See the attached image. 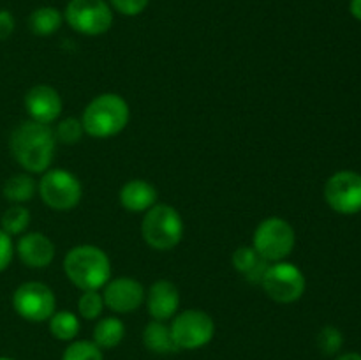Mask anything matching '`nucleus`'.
<instances>
[{
	"label": "nucleus",
	"mask_w": 361,
	"mask_h": 360,
	"mask_svg": "<svg viewBox=\"0 0 361 360\" xmlns=\"http://www.w3.org/2000/svg\"><path fill=\"white\" fill-rule=\"evenodd\" d=\"M335 360H361V353H356V352L342 353V355H338Z\"/></svg>",
	"instance_id": "obj_32"
},
{
	"label": "nucleus",
	"mask_w": 361,
	"mask_h": 360,
	"mask_svg": "<svg viewBox=\"0 0 361 360\" xmlns=\"http://www.w3.org/2000/svg\"><path fill=\"white\" fill-rule=\"evenodd\" d=\"M169 330L178 349H200L214 339L215 323L204 311L187 309L173 316Z\"/></svg>",
	"instance_id": "obj_9"
},
{
	"label": "nucleus",
	"mask_w": 361,
	"mask_h": 360,
	"mask_svg": "<svg viewBox=\"0 0 361 360\" xmlns=\"http://www.w3.org/2000/svg\"><path fill=\"white\" fill-rule=\"evenodd\" d=\"M62 360H104V356H102V349L94 341L74 339L63 349Z\"/></svg>",
	"instance_id": "obj_24"
},
{
	"label": "nucleus",
	"mask_w": 361,
	"mask_h": 360,
	"mask_svg": "<svg viewBox=\"0 0 361 360\" xmlns=\"http://www.w3.org/2000/svg\"><path fill=\"white\" fill-rule=\"evenodd\" d=\"M14 28H16V21L11 11L0 9V41H6L13 35Z\"/></svg>",
	"instance_id": "obj_30"
},
{
	"label": "nucleus",
	"mask_w": 361,
	"mask_h": 360,
	"mask_svg": "<svg viewBox=\"0 0 361 360\" xmlns=\"http://www.w3.org/2000/svg\"><path fill=\"white\" fill-rule=\"evenodd\" d=\"M130 119L126 99L115 92H106L92 99L85 108L81 124L85 134L97 140H106L122 133Z\"/></svg>",
	"instance_id": "obj_3"
},
{
	"label": "nucleus",
	"mask_w": 361,
	"mask_h": 360,
	"mask_svg": "<svg viewBox=\"0 0 361 360\" xmlns=\"http://www.w3.org/2000/svg\"><path fill=\"white\" fill-rule=\"evenodd\" d=\"M56 140L51 127L27 120L14 127L9 138V148L14 161L27 173H44L55 157Z\"/></svg>",
	"instance_id": "obj_1"
},
{
	"label": "nucleus",
	"mask_w": 361,
	"mask_h": 360,
	"mask_svg": "<svg viewBox=\"0 0 361 360\" xmlns=\"http://www.w3.org/2000/svg\"><path fill=\"white\" fill-rule=\"evenodd\" d=\"M53 134H55V140L62 145L78 143L85 134L81 119H76V116H67V119H62L59 124H56Z\"/></svg>",
	"instance_id": "obj_25"
},
{
	"label": "nucleus",
	"mask_w": 361,
	"mask_h": 360,
	"mask_svg": "<svg viewBox=\"0 0 361 360\" xmlns=\"http://www.w3.org/2000/svg\"><path fill=\"white\" fill-rule=\"evenodd\" d=\"M349 13L355 20L361 21V0H351L349 2Z\"/></svg>",
	"instance_id": "obj_31"
},
{
	"label": "nucleus",
	"mask_w": 361,
	"mask_h": 360,
	"mask_svg": "<svg viewBox=\"0 0 361 360\" xmlns=\"http://www.w3.org/2000/svg\"><path fill=\"white\" fill-rule=\"evenodd\" d=\"M62 23L63 14L51 6L37 7L28 16V28H30L32 34L39 35V37H48V35L59 32Z\"/></svg>",
	"instance_id": "obj_20"
},
{
	"label": "nucleus",
	"mask_w": 361,
	"mask_h": 360,
	"mask_svg": "<svg viewBox=\"0 0 361 360\" xmlns=\"http://www.w3.org/2000/svg\"><path fill=\"white\" fill-rule=\"evenodd\" d=\"M37 189L44 205L59 212L73 210L83 196V187L78 176L59 168L42 173Z\"/></svg>",
	"instance_id": "obj_7"
},
{
	"label": "nucleus",
	"mask_w": 361,
	"mask_h": 360,
	"mask_svg": "<svg viewBox=\"0 0 361 360\" xmlns=\"http://www.w3.org/2000/svg\"><path fill=\"white\" fill-rule=\"evenodd\" d=\"M145 288L133 277H116L106 282L102 289L104 306L116 314H129L145 302Z\"/></svg>",
	"instance_id": "obj_12"
},
{
	"label": "nucleus",
	"mask_w": 361,
	"mask_h": 360,
	"mask_svg": "<svg viewBox=\"0 0 361 360\" xmlns=\"http://www.w3.org/2000/svg\"><path fill=\"white\" fill-rule=\"evenodd\" d=\"M92 341L101 349L116 348L126 337V325L116 316H106L95 323Z\"/></svg>",
	"instance_id": "obj_19"
},
{
	"label": "nucleus",
	"mask_w": 361,
	"mask_h": 360,
	"mask_svg": "<svg viewBox=\"0 0 361 360\" xmlns=\"http://www.w3.org/2000/svg\"><path fill=\"white\" fill-rule=\"evenodd\" d=\"M148 2L150 0H109V6L123 16H137L147 9Z\"/></svg>",
	"instance_id": "obj_28"
},
{
	"label": "nucleus",
	"mask_w": 361,
	"mask_h": 360,
	"mask_svg": "<svg viewBox=\"0 0 361 360\" xmlns=\"http://www.w3.org/2000/svg\"><path fill=\"white\" fill-rule=\"evenodd\" d=\"M104 299L99 289H90V292H83L78 299V313L81 318L92 321L101 318L102 311H104Z\"/></svg>",
	"instance_id": "obj_26"
},
{
	"label": "nucleus",
	"mask_w": 361,
	"mask_h": 360,
	"mask_svg": "<svg viewBox=\"0 0 361 360\" xmlns=\"http://www.w3.org/2000/svg\"><path fill=\"white\" fill-rule=\"evenodd\" d=\"M63 21L78 34L95 37L111 28L113 9L106 0H69L63 11Z\"/></svg>",
	"instance_id": "obj_6"
},
{
	"label": "nucleus",
	"mask_w": 361,
	"mask_h": 360,
	"mask_svg": "<svg viewBox=\"0 0 361 360\" xmlns=\"http://www.w3.org/2000/svg\"><path fill=\"white\" fill-rule=\"evenodd\" d=\"M148 314L157 321H168L178 313L180 292L168 279H159L145 293Z\"/></svg>",
	"instance_id": "obj_14"
},
{
	"label": "nucleus",
	"mask_w": 361,
	"mask_h": 360,
	"mask_svg": "<svg viewBox=\"0 0 361 360\" xmlns=\"http://www.w3.org/2000/svg\"><path fill=\"white\" fill-rule=\"evenodd\" d=\"M13 258H14L13 236H9L2 228H0V272H4L7 267H9Z\"/></svg>",
	"instance_id": "obj_29"
},
{
	"label": "nucleus",
	"mask_w": 361,
	"mask_h": 360,
	"mask_svg": "<svg viewBox=\"0 0 361 360\" xmlns=\"http://www.w3.org/2000/svg\"><path fill=\"white\" fill-rule=\"evenodd\" d=\"M118 201L127 212L145 214L148 208L157 203V189L143 179H133L122 186L118 193Z\"/></svg>",
	"instance_id": "obj_16"
},
{
	"label": "nucleus",
	"mask_w": 361,
	"mask_h": 360,
	"mask_svg": "<svg viewBox=\"0 0 361 360\" xmlns=\"http://www.w3.org/2000/svg\"><path fill=\"white\" fill-rule=\"evenodd\" d=\"M0 360H14V359H9V356H0Z\"/></svg>",
	"instance_id": "obj_33"
},
{
	"label": "nucleus",
	"mask_w": 361,
	"mask_h": 360,
	"mask_svg": "<svg viewBox=\"0 0 361 360\" xmlns=\"http://www.w3.org/2000/svg\"><path fill=\"white\" fill-rule=\"evenodd\" d=\"M295 244V228L282 217L263 219L252 236V247L268 263L284 261L293 253Z\"/></svg>",
	"instance_id": "obj_5"
},
{
	"label": "nucleus",
	"mask_w": 361,
	"mask_h": 360,
	"mask_svg": "<svg viewBox=\"0 0 361 360\" xmlns=\"http://www.w3.org/2000/svg\"><path fill=\"white\" fill-rule=\"evenodd\" d=\"M324 200L328 207L342 215L361 212V175L351 169L334 173L324 184Z\"/></svg>",
	"instance_id": "obj_11"
},
{
	"label": "nucleus",
	"mask_w": 361,
	"mask_h": 360,
	"mask_svg": "<svg viewBox=\"0 0 361 360\" xmlns=\"http://www.w3.org/2000/svg\"><path fill=\"white\" fill-rule=\"evenodd\" d=\"M342 344H344V335L334 325H326L321 328L319 335H317V346H319L321 353L328 356H334L341 352Z\"/></svg>",
	"instance_id": "obj_27"
},
{
	"label": "nucleus",
	"mask_w": 361,
	"mask_h": 360,
	"mask_svg": "<svg viewBox=\"0 0 361 360\" xmlns=\"http://www.w3.org/2000/svg\"><path fill=\"white\" fill-rule=\"evenodd\" d=\"M261 286L275 302L293 304L302 299L305 293L307 279L295 263L284 260L268 265Z\"/></svg>",
	"instance_id": "obj_8"
},
{
	"label": "nucleus",
	"mask_w": 361,
	"mask_h": 360,
	"mask_svg": "<svg viewBox=\"0 0 361 360\" xmlns=\"http://www.w3.org/2000/svg\"><path fill=\"white\" fill-rule=\"evenodd\" d=\"M63 272L81 292L101 289L111 279V261L101 247L83 244L66 254Z\"/></svg>",
	"instance_id": "obj_2"
},
{
	"label": "nucleus",
	"mask_w": 361,
	"mask_h": 360,
	"mask_svg": "<svg viewBox=\"0 0 361 360\" xmlns=\"http://www.w3.org/2000/svg\"><path fill=\"white\" fill-rule=\"evenodd\" d=\"M141 235L155 251L175 249L183 236V219L173 205L155 203L141 221Z\"/></svg>",
	"instance_id": "obj_4"
},
{
	"label": "nucleus",
	"mask_w": 361,
	"mask_h": 360,
	"mask_svg": "<svg viewBox=\"0 0 361 360\" xmlns=\"http://www.w3.org/2000/svg\"><path fill=\"white\" fill-rule=\"evenodd\" d=\"M233 267L243 275V279L252 284H261L264 272L268 268V261L254 249L252 246H242L233 253Z\"/></svg>",
	"instance_id": "obj_17"
},
{
	"label": "nucleus",
	"mask_w": 361,
	"mask_h": 360,
	"mask_svg": "<svg viewBox=\"0 0 361 360\" xmlns=\"http://www.w3.org/2000/svg\"><path fill=\"white\" fill-rule=\"evenodd\" d=\"M49 332L59 341L71 342L80 334V318L71 311H55L48 320Z\"/></svg>",
	"instance_id": "obj_22"
},
{
	"label": "nucleus",
	"mask_w": 361,
	"mask_h": 360,
	"mask_svg": "<svg viewBox=\"0 0 361 360\" xmlns=\"http://www.w3.org/2000/svg\"><path fill=\"white\" fill-rule=\"evenodd\" d=\"M13 307L18 316L30 323L48 321L56 309L55 293L44 282H23L14 289Z\"/></svg>",
	"instance_id": "obj_10"
},
{
	"label": "nucleus",
	"mask_w": 361,
	"mask_h": 360,
	"mask_svg": "<svg viewBox=\"0 0 361 360\" xmlns=\"http://www.w3.org/2000/svg\"><path fill=\"white\" fill-rule=\"evenodd\" d=\"M14 253L30 268H46L55 258V244L41 232L23 233L18 240Z\"/></svg>",
	"instance_id": "obj_15"
},
{
	"label": "nucleus",
	"mask_w": 361,
	"mask_h": 360,
	"mask_svg": "<svg viewBox=\"0 0 361 360\" xmlns=\"http://www.w3.org/2000/svg\"><path fill=\"white\" fill-rule=\"evenodd\" d=\"M25 109L30 120L49 126L62 113V97L49 85H35L25 95Z\"/></svg>",
	"instance_id": "obj_13"
},
{
	"label": "nucleus",
	"mask_w": 361,
	"mask_h": 360,
	"mask_svg": "<svg viewBox=\"0 0 361 360\" xmlns=\"http://www.w3.org/2000/svg\"><path fill=\"white\" fill-rule=\"evenodd\" d=\"M37 184L30 173H16L9 176L2 187L4 198L13 205H23L35 196Z\"/></svg>",
	"instance_id": "obj_21"
},
{
	"label": "nucleus",
	"mask_w": 361,
	"mask_h": 360,
	"mask_svg": "<svg viewBox=\"0 0 361 360\" xmlns=\"http://www.w3.org/2000/svg\"><path fill=\"white\" fill-rule=\"evenodd\" d=\"M143 344L148 352L157 353V355H169V353L178 352L175 341H173L169 325L164 321H150L143 330Z\"/></svg>",
	"instance_id": "obj_18"
},
{
	"label": "nucleus",
	"mask_w": 361,
	"mask_h": 360,
	"mask_svg": "<svg viewBox=\"0 0 361 360\" xmlns=\"http://www.w3.org/2000/svg\"><path fill=\"white\" fill-rule=\"evenodd\" d=\"M30 212L23 205H11L0 217V228L9 236L23 235L30 224Z\"/></svg>",
	"instance_id": "obj_23"
}]
</instances>
